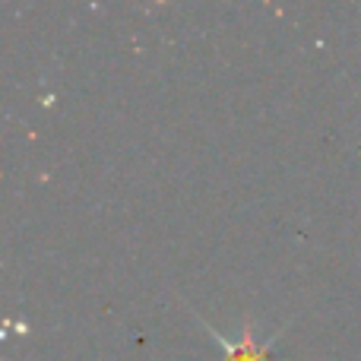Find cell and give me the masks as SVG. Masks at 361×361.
<instances>
[{
  "label": "cell",
  "instance_id": "obj_1",
  "mask_svg": "<svg viewBox=\"0 0 361 361\" xmlns=\"http://www.w3.org/2000/svg\"><path fill=\"white\" fill-rule=\"evenodd\" d=\"M193 317H197V324L203 326L206 333H209L212 339H216L219 345H222V361H279L273 355V345L279 343L282 330L273 333L269 339H260V333H257V326L250 324V320H244L241 324V333H238L235 339H228L222 330H216L212 324H206L203 317H200L197 311H190Z\"/></svg>",
  "mask_w": 361,
  "mask_h": 361
}]
</instances>
